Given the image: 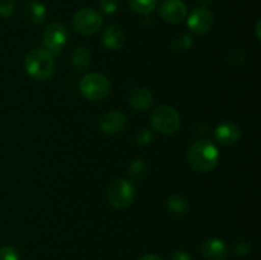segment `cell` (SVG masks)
<instances>
[{
	"label": "cell",
	"mask_w": 261,
	"mask_h": 260,
	"mask_svg": "<svg viewBox=\"0 0 261 260\" xmlns=\"http://www.w3.org/2000/svg\"><path fill=\"white\" fill-rule=\"evenodd\" d=\"M193 43L194 41L193 38H191V36L182 33V35L173 38L172 42H171V48H172V51H175V53H185V51L190 50Z\"/></svg>",
	"instance_id": "d6986e66"
},
{
	"label": "cell",
	"mask_w": 261,
	"mask_h": 260,
	"mask_svg": "<svg viewBox=\"0 0 261 260\" xmlns=\"http://www.w3.org/2000/svg\"><path fill=\"white\" fill-rule=\"evenodd\" d=\"M69 32L65 24L61 22H54L47 25L43 32V45L50 54L61 53L68 42Z\"/></svg>",
	"instance_id": "52a82bcc"
},
{
	"label": "cell",
	"mask_w": 261,
	"mask_h": 260,
	"mask_svg": "<svg viewBox=\"0 0 261 260\" xmlns=\"http://www.w3.org/2000/svg\"><path fill=\"white\" fill-rule=\"evenodd\" d=\"M130 177L134 180H142L148 172V166L144 162V160H135L130 163L129 168H127Z\"/></svg>",
	"instance_id": "ffe728a7"
},
{
	"label": "cell",
	"mask_w": 261,
	"mask_h": 260,
	"mask_svg": "<svg viewBox=\"0 0 261 260\" xmlns=\"http://www.w3.org/2000/svg\"><path fill=\"white\" fill-rule=\"evenodd\" d=\"M129 105L137 111H147L150 109L153 105V93L148 88L144 87H137V88L132 89L127 97Z\"/></svg>",
	"instance_id": "4fadbf2b"
},
{
	"label": "cell",
	"mask_w": 261,
	"mask_h": 260,
	"mask_svg": "<svg viewBox=\"0 0 261 260\" xmlns=\"http://www.w3.org/2000/svg\"><path fill=\"white\" fill-rule=\"evenodd\" d=\"M0 260H19L17 249L9 245L0 247Z\"/></svg>",
	"instance_id": "44dd1931"
},
{
	"label": "cell",
	"mask_w": 261,
	"mask_h": 260,
	"mask_svg": "<svg viewBox=\"0 0 261 260\" xmlns=\"http://www.w3.org/2000/svg\"><path fill=\"white\" fill-rule=\"evenodd\" d=\"M102 42H103L105 47L109 48V50H121L125 43L124 31L116 24L107 25L102 33Z\"/></svg>",
	"instance_id": "5bb4252c"
},
{
	"label": "cell",
	"mask_w": 261,
	"mask_h": 260,
	"mask_svg": "<svg viewBox=\"0 0 261 260\" xmlns=\"http://www.w3.org/2000/svg\"><path fill=\"white\" fill-rule=\"evenodd\" d=\"M135 188L127 178H116L107 189V201L114 209H125L133 203Z\"/></svg>",
	"instance_id": "5b68a950"
},
{
	"label": "cell",
	"mask_w": 261,
	"mask_h": 260,
	"mask_svg": "<svg viewBox=\"0 0 261 260\" xmlns=\"http://www.w3.org/2000/svg\"><path fill=\"white\" fill-rule=\"evenodd\" d=\"M25 18L32 24H41L46 18V7L40 2H31L25 5Z\"/></svg>",
	"instance_id": "2e32d148"
},
{
	"label": "cell",
	"mask_w": 261,
	"mask_h": 260,
	"mask_svg": "<svg viewBox=\"0 0 261 260\" xmlns=\"http://www.w3.org/2000/svg\"><path fill=\"white\" fill-rule=\"evenodd\" d=\"M212 2H213V0H199V3H200L203 7H206V5L212 4Z\"/></svg>",
	"instance_id": "83f0119b"
},
{
	"label": "cell",
	"mask_w": 261,
	"mask_h": 260,
	"mask_svg": "<svg viewBox=\"0 0 261 260\" xmlns=\"http://www.w3.org/2000/svg\"><path fill=\"white\" fill-rule=\"evenodd\" d=\"M71 61H73V65L76 70H86L91 64V53H89L88 48L81 46V47L74 50L73 55H71Z\"/></svg>",
	"instance_id": "e0dca14e"
},
{
	"label": "cell",
	"mask_w": 261,
	"mask_h": 260,
	"mask_svg": "<svg viewBox=\"0 0 261 260\" xmlns=\"http://www.w3.org/2000/svg\"><path fill=\"white\" fill-rule=\"evenodd\" d=\"M158 14L165 22L177 24L188 15V8L182 0H162L158 8Z\"/></svg>",
	"instance_id": "9c48e42d"
},
{
	"label": "cell",
	"mask_w": 261,
	"mask_h": 260,
	"mask_svg": "<svg viewBox=\"0 0 261 260\" xmlns=\"http://www.w3.org/2000/svg\"><path fill=\"white\" fill-rule=\"evenodd\" d=\"M256 36H257V38L260 40V22H257V24H256Z\"/></svg>",
	"instance_id": "f1b7e54d"
},
{
	"label": "cell",
	"mask_w": 261,
	"mask_h": 260,
	"mask_svg": "<svg viewBox=\"0 0 261 260\" xmlns=\"http://www.w3.org/2000/svg\"><path fill=\"white\" fill-rule=\"evenodd\" d=\"M24 69L28 75L37 82H46L55 73V60L47 50L36 48L24 59Z\"/></svg>",
	"instance_id": "7a4b0ae2"
},
{
	"label": "cell",
	"mask_w": 261,
	"mask_h": 260,
	"mask_svg": "<svg viewBox=\"0 0 261 260\" xmlns=\"http://www.w3.org/2000/svg\"><path fill=\"white\" fill-rule=\"evenodd\" d=\"M150 122L152 126L161 134L172 135L180 129L181 119L178 112L173 107L162 105L152 112Z\"/></svg>",
	"instance_id": "277c9868"
},
{
	"label": "cell",
	"mask_w": 261,
	"mask_h": 260,
	"mask_svg": "<svg viewBox=\"0 0 261 260\" xmlns=\"http://www.w3.org/2000/svg\"><path fill=\"white\" fill-rule=\"evenodd\" d=\"M219 160L218 148L208 139L196 140L188 150V162L198 172H209L217 166Z\"/></svg>",
	"instance_id": "6da1fadb"
},
{
	"label": "cell",
	"mask_w": 261,
	"mask_h": 260,
	"mask_svg": "<svg viewBox=\"0 0 261 260\" xmlns=\"http://www.w3.org/2000/svg\"><path fill=\"white\" fill-rule=\"evenodd\" d=\"M170 260H191V257L184 250H173L170 255Z\"/></svg>",
	"instance_id": "484cf974"
},
{
	"label": "cell",
	"mask_w": 261,
	"mask_h": 260,
	"mask_svg": "<svg viewBox=\"0 0 261 260\" xmlns=\"http://www.w3.org/2000/svg\"><path fill=\"white\" fill-rule=\"evenodd\" d=\"M167 208L172 216L182 218L189 212V201L180 194H173L167 199Z\"/></svg>",
	"instance_id": "9a60e30c"
},
{
	"label": "cell",
	"mask_w": 261,
	"mask_h": 260,
	"mask_svg": "<svg viewBox=\"0 0 261 260\" xmlns=\"http://www.w3.org/2000/svg\"><path fill=\"white\" fill-rule=\"evenodd\" d=\"M103 18L97 10L92 8H83L79 9L73 15V27L78 33L84 36H91L98 32L102 27Z\"/></svg>",
	"instance_id": "8992f818"
},
{
	"label": "cell",
	"mask_w": 261,
	"mask_h": 260,
	"mask_svg": "<svg viewBox=\"0 0 261 260\" xmlns=\"http://www.w3.org/2000/svg\"><path fill=\"white\" fill-rule=\"evenodd\" d=\"M200 251L208 260H224L228 255V249L222 240L211 237L201 244Z\"/></svg>",
	"instance_id": "7c38bea8"
},
{
	"label": "cell",
	"mask_w": 261,
	"mask_h": 260,
	"mask_svg": "<svg viewBox=\"0 0 261 260\" xmlns=\"http://www.w3.org/2000/svg\"><path fill=\"white\" fill-rule=\"evenodd\" d=\"M99 9L103 14H114L117 10V2L116 0H101L99 2Z\"/></svg>",
	"instance_id": "cb8c5ba5"
},
{
	"label": "cell",
	"mask_w": 261,
	"mask_h": 260,
	"mask_svg": "<svg viewBox=\"0 0 261 260\" xmlns=\"http://www.w3.org/2000/svg\"><path fill=\"white\" fill-rule=\"evenodd\" d=\"M214 137L221 145L231 147V145L237 144L241 139V129L233 122H223L217 126Z\"/></svg>",
	"instance_id": "8fae6325"
},
{
	"label": "cell",
	"mask_w": 261,
	"mask_h": 260,
	"mask_svg": "<svg viewBox=\"0 0 261 260\" xmlns=\"http://www.w3.org/2000/svg\"><path fill=\"white\" fill-rule=\"evenodd\" d=\"M81 92L89 101H101L106 98L111 91V83L106 75L99 73H89L82 78Z\"/></svg>",
	"instance_id": "3957f363"
},
{
	"label": "cell",
	"mask_w": 261,
	"mask_h": 260,
	"mask_svg": "<svg viewBox=\"0 0 261 260\" xmlns=\"http://www.w3.org/2000/svg\"><path fill=\"white\" fill-rule=\"evenodd\" d=\"M126 126V116L120 111H110L99 120V127L105 134L115 135L121 133Z\"/></svg>",
	"instance_id": "30bf717a"
},
{
	"label": "cell",
	"mask_w": 261,
	"mask_h": 260,
	"mask_svg": "<svg viewBox=\"0 0 261 260\" xmlns=\"http://www.w3.org/2000/svg\"><path fill=\"white\" fill-rule=\"evenodd\" d=\"M138 260H163L162 257L157 256V255L154 254H147V255H143L142 257H139Z\"/></svg>",
	"instance_id": "4316f807"
},
{
	"label": "cell",
	"mask_w": 261,
	"mask_h": 260,
	"mask_svg": "<svg viewBox=\"0 0 261 260\" xmlns=\"http://www.w3.org/2000/svg\"><path fill=\"white\" fill-rule=\"evenodd\" d=\"M158 4V0H129V5L134 12L148 14L153 12Z\"/></svg>",
	"instance_id": "ac0fdd59"
},
{
	"label": "cell",
	"mask_w": 261,
	"mask_h": 260,
	"mask_svg": "<svg viewBox=\"0 0 261 260\" xmlns=\"http://www.w3.org/2000/svg\"><path fill=\"white\" fill-rule=\"evenodd\" d=\"M251 251V245L249 244V241H239L234 245V252L240 256H246Z\"/></svg>",
	"instance_id": "d4e9b609"
},
{
	"label": "cell",
	"mask_w": 261,
	"mask_h": 260,
	"mask_svg": "<svg viewBox=\"0 0 261 260\" xmlns=\"http://www.w3.org/2000/svg\"><path fill=\"white\" fill-rule=\"evenodd\" d=\"M152 139H153L152 132H149V130L145 129V127L139 129L137 132V134H135V143H137L138 145L148 144V143L152 142Z\"/></svg>",
	"instance_id": "7402d4cb"
},
{
	"label": "cell",
	"mask_w": 261,
	"mask_h": 260,
	"mask_svg": "<svg viewBox=\"0 0 261 260\" xmlns=\"http://www.w3.org/2000/svg\"><path fill=\"white\" fill-rule=\"evenodd\" d=\"M14 0H0V17L9 18L14 13Z\"/></svg>",
	"instance_id": "603a6c76"
},
{
	"label": "cell",
	"mask_w": 261,
	"mask_h": 260,
	"mask_svg": "<svg viewBox=\"0 0 261 260\" xmlns=\"http://www.w3.org/2000/svg\"><path fill=\"white\" fill-rule=\"evenodd\" d=\"M214 15L206 7H199L188 18V27L195 35H204L213 27Z\"/></svg>",
	"instance_id": "ba28073f"
}]
</instances>
